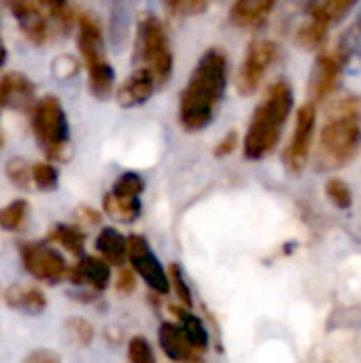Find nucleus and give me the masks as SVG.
<instances>
[{
    "instance_id": "nucleus-12",
    "label": "nucleus",
    "mask_w": 361,
    "mask_h": 363,
    "mask_svg": "<svg viewBox=\"0 0 361 363\" xmlns=\"http://www.w3.org/2000/svg\"><path fill=\"white\" fill-rule=\"evenodd\" d=\"M36 104V85L23 72H4L0 77V108L28 113Z\"/></svg>"
},
{
    "instance_id": "nucleus-22",
    "label": "nucleus",
    "mask_w": 361,
    "mask_h": 363,
    "mask_svg": "<svg viewBox=\"0 0 361 363\" xmlns=\"http://www.w3.org/2000/svg\"><path fill=\"white\" fill-rule=\"evenodd\" d=\"M353 9L351 0H326V2H313L309 6V17L326 28H330L332 23L340 21L349 11Z\"/></svg>"
},
{
    "instance_id": "nucleus-17",
    "label": "nucleus",
    "mask_w": 361,
    "mask_h": 363,
    "mask_svg": "<svg viewBox=\"0 0 361 363\" xmlns=\"http://www.w3.org/2000/svg\"><path fill=\"white\" fill-rule=\"evenodd\" d=\"M272 9L274 2L270 0H240L230 9V21L236 28H255L268 19Z\"/></svg>"
},
{
    "instance_id": "nucleus-20",
    "label": "nucleus",
    "mask_w": 361,
    "mask_h": 363,
    "mask_svg": "<svg viewBox=\"0 0 361 363\" xmlns=\"http://www.w3.org/2000/svg\"><path fill=\"white\" fill-rule=\"evenodd\" d=\"M47 240L49 242H57L70 255H77V257L85 255V234L77 225H72V223H55L49 230Z\"/></svg>"
},
{
    "instance_id": "nucleus-25",
    "label": "nucleus",
    "mask_w": 361,
    "mask_h": 363,
    "mask_svg": "<svg viewBox=\"0 0 361 363\" xmlns=\"http://www.w3.org/2000/svg\"><path fill=\"white\" fill-rule=\"evenodd\" d=\"M145 191V179L136 172H123L115 185H113V196L121 200H140V194Z\"/></svg>"
},
{
    "instance_id": "nucleus-37",
    "label": "nucleus",
    "mask_w": 361,
    "mask_h": 363,
    "mask_svg": "<svg viewBox=\"0 0 361 363\" xmlns=\"http://www.w3.org/2000/svg\"><path fill=\"white\" fill-rule=\"evenodd\" d=\"M77 217H79L81 221H85V223H91V225L100 223V213L94 211V208H89V206H81V208L77 211Z\"/></svg>"
},
{
    "instance_id": "nucleus-33",
    "label": "nucleus",
    "mask_w": 361,
    "mask_h": 363,
    "mask_svg": "<svg viewBox=\"0 0 361 363\" xmlns=\"http://www.w3.org/2000/svg\"><path fill=\"white\" fill-rule=\"evenodd\" d=\"M209 9V2H202V0H183V2H168L166 4V11L172 13V15H181V17H187V15H200Z\"/></svg>"
},
{
    "instance_id": "nucleus-32",
    "label": "nucleus",
    "mask_w": 361,
    "mask_h": 363,
    "mask_svg": "<svg viewBox=\"0 0 361 363\" xmlns=\"http://www.w3.org/2000/svg\"><path fill=\"white\" fill-rule=\"evenodd\" d=\"M128 357L130 363H155V355L153 349L149 345L147 338L143 336H134L128 345Z\"/></svg>"
},
{
    "instance_id": "nucleus-19",
    "label": "nucleus",
    "mask_w": 361,
    "mask_h": 363,
    "mask_svg": "<svg viewBox=\"0 0 361 363\" xmlns=\"http://www.w3.org/2000/svg\"><path fill=\"white\" fill-rule=\"evenodd\" d=\"M4 302L13 311H21L26 315H40L47 308V298L36 287H21L13 285L4 291Z\"/></svg>"
},
{
    "instance_id": "nucleus-24",
    "label": "nucleus",
    "mask_w": 361,
    "mask_h": 363,
    "mask_svg": "<svg viewBox=\"0 0 361 363\" xmlns=\"http://www.w3.org/2000/svg\"><path fill=\"white\" fill-rule=\"evenodd\" d=\"M30 206L26 200H13L4 208H0V228L6 232H19L28 221Z\"/></svg>"
},
{
    "instance_id": "nucleus-9",
    "label": "nucleus",
    "mask_w": 361,
    "mask_h": 363,
    "mask_svg": "<svg viewBox=\"0 0 361 363\" xmlns=\"http://www.w3.org/2000/svg\"><path fill=\"white\" fill-rule=\"evenodd\" d=\"M315 106L309 102L298 111L296 117V128H294V136L283 153V162L287 166V170L291 172H302L309 155H311V147H313V134H315Z\"/></svg>"
},
{
    "instance_id": "nucleus-29",
    "label": "nucleus",
    "mask_w": 361,
    "mask_h": 363,
    "mask_svg": "<svg viewBox=\"0 0 361 363\" xmlns=\"http://www.w3.org/2000/svg\"><path fill=\"white\" fill-rule=\"evenodd\" d=\"M326 34H328V28L309 19L300 30H298V43L304 47V49H317L321 47V43L326 40Z\"/></svg>"
},
{
    "instance_id": "nucleus-36",
    "label": "nucleus",
    "mask_w": 361,
    "mask_h": 363,
    "mask_svg": "<svg viewBox=\"0 0 361 363\" xmlns=\"http://www.w3.org/2000/svg\"><path fill=\"white\" fill-rule=\"evenodd\" d=\"M236 145H238V134H236V132H230V134H226V136L219 140V145L215 147V155H217V157H226V155L234 153Z\"/></svg>"
},
{
    "instance_id": "nucleus-14",
    "label": "nucleus",
    "mask_w": 361,
    "mask_h": 363,
    "mask_svg": "<svg viewBox=\"0 0 361 363\" xmlns=\"http://www.w3.org/2000/svg\"><path fill=\"white\" fill-rule=\"evenodd\" d=\"M66 279L74 287H81V289L94 291V294H102L111 283V266L96 255H83V257H79V262L72 268H68Z\"/></svg>"
},
{
    "instance_id": "nucleus-27",
    "label": "nucleus",
    "mask_w": 361,
    "mask_h": 363,
    "mask_svg": "<svg viewBox=\"0 0 361 363\" xmlns=\"http://www.w3.org/2000/svg\"><path fill=\"white\" fill-rule=\"evenodd\" d=\"M32 185H36V189L40 191H53L57 187V170L53 164H47V162H38V164H32Z\"/></svg>"
},
{
    "instance_id": "nucleus-30",
    "label": "nucleus",
    "mask_w": 361,
    "mask_h": 363,
    "mask_svg": "<svg viewBox=\"0 0 361 363\" xmlns=\"http://www.w3.org/2000/svg\"><path fill=\"white\" fill-rule=\"evenodd\" d=\"M66 332H68V336H70L77 345H81V347L91 345V340H94V336H96L94 325H91L87 319H81V317L68 319V321H66Z\"/></svg>"
},
{
    "instance_id": "nucleus-2",
    "label": "nucleus",
    "mask_w": 361,
    "mask_h": 363,
    "mask_svg": "<svg viewBox=\"0 0 361 363\" xmlns=\"http://www.w3.org/2000/svg\"><path fill=\"white\" fill-rule=\"evenodd\" d=\"M294 108V91L287 81H277L268 87L262 102L253 111L245 134L243 151L247 160H262L274 151L281 140L285 121Z\"/></svg>"
},
{
    "instance_id": "nucleus-34",
    "label": "nucleus",
    "mask_w": 361,
    "mask_h": 363,
    "mask_svg": "<svg viewBox=\"0 0 361 363\" xmlns=\"http://www.w3.org/2000/svg\"><path fill=\"white\" fill-rule=\"evenodd\" d=\"M115 287H117V291H119L121 296L134 294V289H136V274H134L130 268H121L119 274H117Z\"/></svg>"
},
{
    "instance_id": "nucleus-13",
    "label": "nucleus",
    "mask_w": 361,
    "mask_h": 363,
    "mask_svg": "<svg viewBox=\"0 0 361 363\" xmlns=\"http://www.w3.org/2000/svg\"><path fill=\"white\" fill-rule=\"evenodd\" d=\"M340 70H343V57L338 53H321L317 57L309 79V96L313 106L315 102H321L336 89Z\"/></svg>"
},
{
    "instance_id": "nucleus-31",
    "label": "nucleus",
    "mask_w": 361,
    "mask_h": 363,
    "mask_svg": "<svg viewBox=\"0 0 361 363\" xmlns=\"http://www.w3.org/2000/svg\"><path fill=\"white\" fill-rule=\"evenodd\" d=\"M326 194H328L330 202L336 204L338 208H349L353 204V194H351L349 185L340 179H330L326 185Z\"/></svg>"
},
{
    "instance_id": "nucleus-39",
    "label": "nucleus",
    "mask_w": 361,
    "mask_h": 363,
    "mask_svg": "<svg viewBox=\"0 0 361 363\" xmlns=\"http://www.w3.org/2000/svg\"><path fill=\"white\" fill-rule=\"evenodd\" d=\"M2 143H4V138H2V132H0V147H2Z\"/></svg>"
},
{
    "instance_id": "nucleus-7",
    "label": "nucleus",
    "mask_w": 361,
    "mask_h": 363,
    "mask_svg": "<svg viewBox=\"0 0 361 363\" xmlns=\"http://www.w3.org/2000/svg\"><path fill=\"white\" fill-rule=\"evenodd\" d=\"M128 262L132 266V272L138 274L153 294L166 296L170 291L166 268L155 257V253L145 236H140V234L128 236Z\"/></svg>"
},
{
    "instance_id": "nucleus-3",
    "label": "nucleus",
    "mask_w": 361,
    "mask_h": 363,
    "mask_svg": "<svg viewBox=\"0 0 361 363\" xmlns=\"http://www.w3.org/2000/svg\"><path fill=\"white\" fill-rule=\"evenodd\" d=\"M134 60L138 62L136 68H143L153 77L155 87L166 85V81L172 74L174 55H172V47H170L166 28L160 21V17H155L149 11L140 13L136 19Z\"/></svg>"
},
{
    "instance_id": "nucleus-35",
    "label": "nucleus",
    "mask_w": 361,
    "mask_h": 363,
    "mask_svg": "<svg viewBox=\"0 0 361 363\" xmlns=\"http://www.w3.org/2000/svg\"><path fill=\"white\" fill-rule=\"evenodd\" d=\"M23 363H62L60 355L55 351H49V349H36L32 353L26 355Z\"/></svg>"
},
{
    "instance_id": "nucleus-5",
    "label": "nucleus",
    "mask_w": 361,
    "mask_h": 363,
    "mask_svg": "<svg viewBox=\"0 0 361 363\" xmlns=\"http://www.w3.org/2000/svg\"><path fill=\"white\" fill-rule=\"evenodd\" d=\"M30 113V128L43 153L53 162H64L68 157L70 128L60 98L43 96Z\"/></svg>"
},
{
    "instance_id": "nucleus-16",
    "label": "nucleus",
    "mask_w": 361,
    "mask_h": 363,
    "mask_svg": "<svg viewBox=\"0 0 361 363\" xmlns=\"http://www.w3.org/2000/svg\"><path fill=\"white\" fill-rule=\"evenodd\" d=\"M153 91H155L153 77L143 68H134V72L117 87V102L119 106L126 108L140 106L153 96Z\"/></svg>"
},
{
    "instance_id": "nucleus-21",
    "label": "nucleus",
    "mask_w": 361,
    "mask_h": 363,
    "mask_svg": "<svg viewBox=\"0 0 361 363\" xmlns=\"http://www.w3.org/2000/svg\"><path fill=\"white\" fill-rule=\"evenodd\" d=\"M172 313L177 315L179 328L185 334V338L189 340V345L198 353H202L209 347V332H206L202 319H198L191 311H185V308H172Z\"/></svg>"
},
{
    "instance_id": "nucleus-18",
    "label": "nucleus",
    "mask_w": 361,
    "mask_h": 363,
    "mask_svg": "<svg viewBox=\"0 0 361 363\" xmlns=\"http://www.w3.org/2000/svg\"><path fill=\"white\" fill-rule=\"evenodd\" d=\"M96 251L109 266H121L128 259V238L115 228H102L96 236Z\"/></svg>"
},
{
    "instance_id": "nucleus-6",
    "label": "nucleus",
    "mask_w": 361,
    "mask_h": 363,
    "mask_svg": "<svg viewBox=\"0 0 361 363\" xmlns=\"http://www.w3.org/2000/svg\"><path fill=\"white\" fill-rule=\"evenodd\" d=\"M19 257L26 268L36 281L55 285L68 277V264L64 255H60L49 242H23L19 247Z\"/></svg>"
},
{
    "instance_id": "nucleus-15",
    "label": "nucleus",
    "mask_w": 361,
    "mask_h": 363,
    "mask_svg": "<svg viewBox=\"0 0 361 363\" xmlns=\"http://www.w3.org/2000/svg\"><path fill=\"white\" fill-rule=\"evenodd\" d=\"M157 340L162 351L168 355V359L177 363H200V353L189 345L185 334L179 325L164 321L157 330Z\"/></svg>"
},
{
    "instance_id": "nucleus-4",
    "label": "nucleus",
    "mask_w": 361,
    "mask_h": 363,
    "mask_svg": "<svg viewBox=\"0 0 361 363\" xmlns=\"http://www.w3.org/2000/svg\"><path fill=\"white\" fill-rule=\"evenodd\" d=\"M361 149V115H330L321 128L315 166L321 172L338 170L353 162Z\"/></svg>"
},
{
    "instance_id": "nucleus-8",
    "label": "nucleus",
    "mask_w": 361,
    "mask_h": 363,
    "mask_svg": "<svg viewBox=\"0 0 361 363\" xmlns=\"http://www.w3.org/2000/svg\"><path fill=\"white\" fill-rule=\"evenodd\" d=\"M274 57H277V45L272 40L260 38L249 45L236 77V87L243 96H249L257 89Z\"/></svg>"
},
{
    "instance_id": "nucleus-23",
    "label": "nucleus",
    "mask_w": 361,
    "mask_h": 363,
    "mask_svg": "<svg viewBox=\"0 0 361 363\" xmlns=\"http://www.w3.org/2000/svg\"><path fill=\"white\" fill-rule=\"evenodd\" d=\"M102 206L111 219L121 221V223H134L140 217V208H143L140 200H121V198H115L113 194L104 196Z\"/></svg>"
},
{
    "instance_id": "nucleus-10",
    "label": "nucleus",
    "mask_w": 361,
    "mask_h": 363,
    "mask_svg": "<svg viewBox=\"0 0 361 363\" xmlns=\"http://www.w3.org/2000/svg\"><path fill=\"white\" fill-rule=\"evenodd\" d=\"M77 28H79L77 47H79V53L83 57V64H85L87 72L111 64L106 60V49H104L100 21L89 13H79L77 15Z\"/></svg>"
},
{
    "instance_id": "nucleus-26",
    "label": "nucleus",
    "mask_w": 361,
    "mask_h": 363,
    "mask_svg": "<svg viewBox=\"0 0 361 363\" xmlns=\"http://www.w3.org/2000/svg\"><path fill=\"white\" fill-rule=\"evenodd\" d=\"M168 274V285L170 289L174 291V296L179 298V302L183 304L185 311H191L194 306V296H191V289H189V283L185 281V274L181 270L179 264H170V268L166 270Z\"/></svg>"
},
{
    "instance_id": "nucleus-38",
    "label": "nucleus",
    "mask_w": 361,
    "mask_h": 363,
    "mask_svg": "<svg viewBox=\"0 0 361 363\" xmlns=\"http://www.w3.org/2000/svg\"><path fill=\"white\" fill-rule=\"evenodd\" d=\"M4 62H6V47H4V43H2V38H0V68H2Z\"/></svg>"
},
{
    "instance_id": "nucleus-11",
    "label": "nucleus",
    "mask_w": 361,
    "mask_h": 363,
    "mask_svg": "<svg viewBox=\"0 0 361 363\" xmlns=\"http://www.w3.org/2000/svg\"><path fill=\"white\" fill-rule=\"evenodd\" d=\"M9 9H11L17 26L21 28L23 36L32 45L40 47L53 36V28L43 9V2H11Z\"/></svg>"
},
{
    "instance_id": "nucleus-28",
    "label": "nucleus",
    "mask_w": 361,
    "mask_h": 363,
    "mask_svg": "<svg viewBox=\"0 0 361 363\" xmlns=\"http://www.w3.org/2000/svg\"><path fill=\"white\" fill-rule=\"evenodd\" d=\"M32 164H28L23 157H13L6 162V177L13 185L21 189H30L32 185Z\"/></svg>"
},
{
    "instance_id": "nucleus-1",
    "label": "nucleus",
    "mask_w": 361,
    "mask_h": 363,
    "mask_svg": "<svg viewBox=\"0 0 361 363\" xmlns=\"http://www.w3.org/2000/svg\"><path fill=\"white\" fill-rule=\"evenodd\" d=\"M228 87V57L221 49H209L198 60L179 100V121L185 132L211 125Z\"/></svg>"
}]
</instances>
